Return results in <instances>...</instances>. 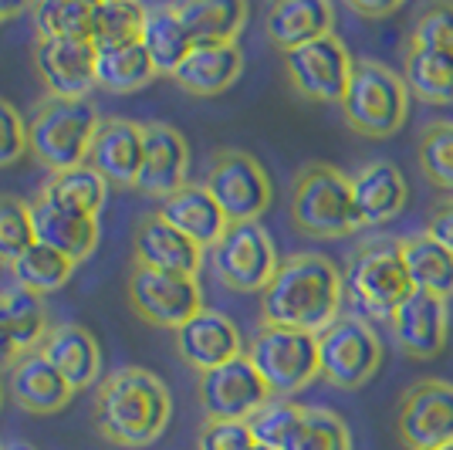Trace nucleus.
<instances>
[{
  "label": "nucleus",
  "instance_id": "f257e3e1",
  "mask_svg": "<svg viewBox=\"0 0 453 450\" xmlns=\"http://www.w3.org/2000/svg\"><path fill=\"white\" fill-rule=\"evenodd\" d=\"M342 271L319 251H302L278 264L274 278L261 291V325H281L319 336L342 319Z\"/></svg>",
  "mask_w": 453,
  "mask_h": 450
},
{
  "label": "nucleus",
  "instance_id": "f03ea898",
  "mask_svg": "<svg viewBox=\"0 0 453 450\" xmlns=\"http://www.w3.org/2000/svg\"><path fill=\"white\" fill-rule=\"evenodd\" d=\"M173 420V400L166 383L142 366H122L98 383L92 403V423L115 447H150Z\"/></svg>",
  "mask_w": 453,
  "mask_h": 450
},
{
  "label": "nucleus",
  "instance_id": "7ed1b4c3",
  "mask_svg": "<svg viewBox=\"0 0 453 450\" xmlns=\"http://www.w3.org/2000/svg\"><path fill=\"white\" fill-rule=\"evenodd\" d=\"M291 224L315 241L356 234L359 221L352 204V176L328 163H304L291 183Z\"/></svg>",
  "mask_w": 453,
  "mask_h": 450
},
{
  "label": "nucleus",
  "instance_id": "20e7f679",
  "mask_svg": "<svg viewBox=\"0 0 453 450\" xmlns=\"http://www.w3.org/2000/svg\"><path fill=\"white\" fill-rule=\"evenodd\" d=\"M410 89L403 75L372 58H356L349 92L342 98V119L365 139H389L406 126Z\"/></svg>",
  "mask_w": 453,
  "mask_h": 450
},
{
  "label": "nucleus",
  "instance_id": "39448f33",
  "mask_svg": "<svg viewBox=\"0 0 453 450\" xmlns=\"http://www.w3.org/2000/svg\"><path fill=\"white\" fill-rule=\"evenodd\" d=\"M342 288L345 299L362 312V319L376 322H393L399 305L416 291L399 241H369L356 247L342 271Z\"/></svg>",
  "mask_w": 453,
  "mask_h": 450
},
{
  "label": "nucleus",
  "instance_id": "423d86ee",
  "mask_svg": "<svg viewBox=\"0 0 453 450\" xmlns=\"http://www.w3.org/2000/svg\"><path fill=\"white\" fill-rule=\"evenodd\" d=\"M98 126H102V119L88 98L85 102L44 98L35 109V115L27 119L31 156L41 167H48V173L81 167V163H88Z\"/></svg>",
  "mask_w": 453,
  "mask_h": 450
},
{
  "label": "nucleus",
  "instance_id": "0eeeda50",
  "mask_svg": "<svg viewBox=\"0 0 453 450\" xmlns=\"http://www.w3.org/2000/svg\"><path fill=\"white\" fill-rule=\"evenodd\" d=\"M244 356L254 362L274 400H291L319 376V336L281 325H261L247 342Z\"/></svg>",
  "mask_w": 453,
  "mask_h": 450
},
{
  "label": "nucleus",
  "instance_id": "6e6552de",
  "mask_svg": "<svg viewBox=\"0 0 453 450\" xmlns=\"http://www.w3.org/2000/svg\"><path fill=\"white\" fill-rule=\"evenodd\" d=\"M203 187L220 204L230 224H254L271 206L274 187L257 156L244 150H217L207 167Z\"/></svg>",
  "mask_w": 453,
  "mask_h": 450
},
{
  "label": "nucleus",
  "instance_id": "1a4fd4ad",
  "mask_svg": "<svg viewBox=\"0 0 453 450\" xmlns=\"http://www.w3.org/2000/svg\"><path fill=\"white\" fill-rule=\"evenodd\" d=\"M382 342L369 319L342 315L319 332V376L335 390H359L379 373Z\"/></svg>",
  "mask_w": 453,
  "mask_h": 450
},
{
  "label": "nucleus",
  "instance_id": "9d476101",
  "mask_svg": "<svg viewBox=\"0 0 453 450\" xmlns=\"http://www.w3.org/2000/svg\"><path fill=\"white\" fill-rule=\"evenodd\" d=\"M210 264L217 282L237 295H261L278 271V247L261 221L230 224L226 234L210 247Z\"/></svg>",
  "mask_w": 453,
  "mask_h": 450
},
{
  "label": "nucleus",
  "instance_id": "9b49d317",
  "mask_svg": "<svg viewBox=\"0 0 453 450\" xmlns=\"http://www.w3.org/2000/svg\"><path fill=\"white\" fill-rule=\"evenodd\" d=\"M126 295L139 319L156 329H180L187 325L196 312H203V288L189 275H166V271H150L133 264Z\"/></svg>",
  "mask_w": 453,
  "mask_h": 450
},
{
  "label": "nucleus",
  "instance_id": "f8f14e48",
  "mask_svg": "<svg viewBox=\"0 0 453 450\" xmlns=\"http://www.w3.org/2000/svg\"><path fill=\"white\" fill-rule=\"evenodd\" d=\"M352 65H356V58L349 55L345 41L339 35H328V38L288 51L284 75H288V85L302 95L304 102L342 105V98L349 92Z\"/></svg>",
  "mask_w": 453,
  "mask_h": 450
},
{
  "label": "nucleus",
  "instance_id": "ddd939ff",
  "mask_svg": "<svg viewBox=\"0 0 453 450\" xmlns=\"http://www.w3.org/2000/svg\"><path fill=\"white\" fill-rule=\"evenodd\" d=\"M396 433L406 450H440L453 444V383L419 379L396 407Z\"/></svg>",
  "mask_w": 453,
  "mask_h": 450
},
{
  "label": "nucleus",
  "instance_id": "4468645a",
  "mask_svg": "<svg viewBox=\"0 0 453 450\" xmlns=\"http://www.w3.org/2000/svg\"><path fill=\"white\" fill-rule=\"evenodd\" d=\"M196 396H200V407L207 413V420H237V423H247L267 400H274L267 383L247 356L200 376Z\"/></svg>",
  "mask_w": 453,
  "mask_h": 450
},
{
  "label": "nucleus",
  "instance_id": "2eb2a0df",
  "mask_svg": "<svg viewBox=\"0 0 453 450\" xmlns=\"http://www.w3.org/2000/svg\"><path fill=\"white\" fill-rule=\"evenodd\" d=\"M98 48L92 41H35V68L48 89V98L85 102L95 81Z\"/></svg>",
  "mask_w": 453,
  "mask_h": 450
},
{
  "label": "nucleus",
  "instance_id": "dca6fc26",
  "mask_svg": "<svg viewBox=\"0 0 453 450\" xmlns=\"http://www.w3.org/2000/svg\"><path fill=\"white\" fill-rule=\"evenodd\" d=\"M389 332L399 353L410 359H436L450 342V301L430 291H413L396 308Z\"/></svg>",
  "mask_w": 453,
  "mask_h": 450
},
{
  "label": "nucleus",
  "instance_id": "f3484780",
  "mask_svg": "<svg viewBox=\"0 0 453 450\" xmlns=\"http://www.w3.org/2000/svg\"><path fill=\"white\" fill-rule=\"evenodd\" d=\"M173 342H176L180 359L200 376L213 373V369H220V366L247 353L234 319H226L224 312H213V308H203L187 325H180L173 332Z\"/></svg>",
  "mask_w": 453,
  "mask_h": 450
},
{
  "label": "nucleus",
  "instance_id": "a211bd4d",
  "mask_svg": "<svg viewBox=\"0 0 453 450\" xmlns=\"http://www.w3.org/2000/svg\"><path fill=\"white\" fill-rule=\"evenodd\" d=\"M189 146L183 132L170 122H146L142 126V169H139V183L146 197L166 200L170 193L183 190L189 183Z\"/></svg>",
  "mask_w": 453,
  "mask_h": 450
},
{
  "label": "nucleus",
  "instance_id": "6ab92c4d",
  "mask_svg": "<svg viewBox=\"0 0 453 450\" xmlns=\"http://www.w3.org/2000/svg\"><path fill=\"white\" fill-rule=\"evenodd\" d=\"M88 167L119 190H135L142 169V122L133 119H102L95 132Z\"/></svg>",
  "mask_w": 453,
  "mask_h": 450
},
{
  "label": "nucleus",
  "instance_id": "aec40b11",
  "mask_svg": "<svg viewBox=\"0 0 453 450\" xmlns=\"http://www.w3.org/2000/svg\"><path fill=\"white\" fill-rule=\"evenodd\" d=\"M133 254L139 268L150 271H166V275H189L196 278L207 251L200 244H193L189 237H183L176 227H170L159 213H146L135 224L133 237Z\"/></svg>",
  "mask_w": 453,
  "mask_h": 450
},
{
  "label": "nucleus",
  "instance_id": "412c9836",
  "mask_svg": "<svg viewBox=\"0 0 453 450\" xmlns=\"http://www.w3.org/2000/svg\"><path fill=\"white\" fill-rule=\"evenodd\" d=\"M4 376H7L11 400L18 403L20 410L38 413V416L61 413L68 403H72V396H75V390L68 386V379L44 359L41 349L20 353L18 362H14Z\"/></svg>",
  "mask_w": 453,
  "mask_h": 450
},
{
  "label": "nucleus",
  "instance_id": "4be33fe9",
  "mask_svg": "<svg viewBox=\"0 0 453 450\" xmlns=\"http://www.w3.org/2000/svg\"><path fill=\"white\" fill-rule=\"evenodd\" d=\"M406 197H410L406 176L389 159H372L352 176V204H356L359 227L389 224L393 217L403 213Z\"/></svg>",
  "mask_w": 453,
  "mask_h": 450
},
{
  "label": "nucleus",
  "instance_id": "5701e85b",
  "mask_svg": "<svg viewBox=\"0 0 453 450\" xmlns=\"http://www.w3.org/2000/svg\"><path fill=\"white\" fill-rule=\"evenodd\" d=\"M332 27L335 7L328 0H278L265 14V35L281 55L335 35Z\"/></svg>",
  "mask_w": 453,
  "mask_h": 450
},
{
  "label": "nucleus",
  "instance_id": "b1692460",
  "mask_svg": "<svg viewBox=\"0 0 453 450\" xmlns=\"http://www.w3.org/2000/svg\"><path fill=\"white\" fill-rule=\"evenodd\" d=\"M156 213L170 227H176L183 237H189L193 244L203 247V251L217 244L226 234V227H230L220 204L210 197V190L203 183H187L183 190L170 193Z\"/></svg>",
  "mask_w": 453,
  "mask_h": 450
},
{
  "label": "nucleus",
  "instance_id": "393cba45",
  "mask_svg": "<svg viewBox=\"0 0 453 450\" xmlns=\"http://www.w3.org/2000/svg\"><path fill=\"white\" fill-rule=\"evenodd\" d=\"M41 353L44 359L55 366L58 373L68 379L72 390H88L98 373H102V349H98V338L78 325V322H61L51 325L48 338L41 342Z\"/></svg>",
  "mask_w": 453,
  "mask_h": 450
},
{
  "label": "nucleus",
  "instance_id": "a878e982",
  "mask_svg": "<svg viewBox=\"0 0 453 450\" xmlns=\"http://www.w3.org/2000/svg\"><path fill=\"white\" fill-rule=\"evenodd\" d=\"M244 72L241 44H193L187 61L176 68L173 81L196 98H213L226 92Z\"/></svg>",
  "mask_w": 453,
  "mask_h": 450
},
{
  "label": "nucleus",
  "instance_id": "bb28decb",
  "mask_svg": "<svg viewBox=\"0 0 453 450\" xmlns=\"http://www.w3.org/2000/svg\"><path fill=\"white\" fill-rule=\"evenodd\" d=\"M31 217H35V237L38 244L55 247L58 254L72 258L81 264L85 258H92L98 247V217H85L75 210H65L48 200H35L31 204Z\"/></svg>",
  "mask_w": 453,
  "mask_h": 450
},
{
  "label": "nucleus",
  "instance_id": "cd10ccee",
  "mask_svg": "<svg viewBox=\"0 0 453 450\" xmlns=\"http://www.w3.org/2000/svg\"><path fill=\"white\" fill-rule=\"evenodd\" d=\"M173 11L183 20L193 44H237L250 14L244 0H189L173 4Z\"/></svg>",
  "mask_w": 453,
  "mask_h": 450
},
{
  "label": "nucleus",
  "instance_id": "c85d7f7f",
  "mask_svg": "<svg viewBox=\"0 0 453 450\" xmlns=\"http://www.w3.org/2000/svg\"><path fill=\"white\" fill-rule=\"evenodd\" d=\"M156 78H159V72H156V65H152V58L142 41L119 44V48H98L95 81H98V89H105L109 95L139 92V89H146Z\"/></svg>",
  "mask_w": 453,
  "mask_h": 450
},
{
  "label": "nucleus",
  "instance_id": "c756f323",
  "mask_svg": "<svg viewBox=\"0 0 453 450\" xmlns=\"http://www.w3.org/2000/svg\"><path fill=\"white\" fill-rule=\"evenodd\" d=\"M109 190L112 187L88 163H81V167L48 173V180L41 187V200L65 206V210H75V213H85V217H98L105 200H109Z\"/></svg>",
  "mask_w": 453,
  "mask_h": 450
},
{
  "label": "nucleus",
  "instance_id": "7c9ffc66",
  "mask_svg": "<svg viewBox=\"0 0 453 450\" xmlns=\"http://www.w3.org/2000/svg\"><path fill=\"white\" fill-rule=\"evenodd\" d=\"M399 251L416 291H430L447 301L453 299V254L447 247H440L426 234H410L399 241Z\"/></svg>",
  "mask_w": 453,
  "mask_h": 450
},
{
  "label": "nucleus",
  "instance_id": "2f4dec72",
  "mask_svg": "<svg viewBox=\"0 0 453 450\" xmlns=\"http://www.w3.org/2000/svg\"><path fill=\"white\" fill-rule=\"evenodd\" d=\"M142 44L150 51L152 65L159 75H176V68L187 61V55L193 51V38L183 27V20L176 18L173 4L163 7H150L146 14V27H142Z\"/></svg>",
  "mask_w": 453,
  "mask_h": 450
},
{
  "label": "nucleus",
  "instance_id": "473e14b6",
  "mask_svg": "<svg viewBox=\"0 0 453 450\" xmlns=\"http://www.w3.org/2000/svg\"><path fill=\"white\" fill-rule=\"evenodd\" d=\"M403 81L410 95L430 105H450L453 102V55L430 51V48H406Z\"/></svg>",
  "mask_w": 453,
  "mask_h": 450
},
{
  "label": "nucleus",
  "instance_id": "72a5a7b5",
  "mask_svg": "<svg viewBox=\"0 0 453 450\" xmlns=\"http://www.w3.org/2000/svg\"><path fill=\"white\" fill-rule=\"evenodd\" d=\"M0 319L7 325V332L14 338L20 353H31L41 349V342L51 332V322H48V305L35 291H24V288H7L0 291Z\"/></svg>",
  "mask_w": 453,
  "mask_h": 450
},
{
  "label": "nucleus",
  "instance_id": "f704fd0d",
  "mask_svg": "<svg viewBox=\"0 0 453 450\" xmlns=\"http://www.w3.org/2000/svg\"><path fill=\"white\" fill-rule=\"evenodd\" d=\"M75 268L78 264L72 258H65V254H58L55 247L35 241L18 261L11 264V278H14L18 288L35 291V295L44 299V295H55L58 288H65L68 278L75 275Z\"/></svg>",
  "mask_w": 453,
  "mask_h": 450
},
{
  "label": "nucleus",
  "instance_id": "c9c22d12",
  "mask_svg": "<svg viewBox=\"0 0 453 450\" xmlns=\"http://www.w3.org/2000/svg\"><path fill=\"white\" fill-rule=\"evenodd\" d=\"M35 41H92V0H41L31 7Z\"/></svg>",
  "mask_w": 453,
  "mask_h": 450
},
{
  "label": "nucleus",
  "instance_id": "e433bc0d",
  "mask_svg": "<svg viewBox=\"0 0 453 450\" xmlns=\"http://www.w3.org/2000/svg\"><path fill=\"white\" fill-rule=\"evenodd\" d=\"M146 14H150V7H142L135 0H95L92 44L95 48H119V44L142 41Z\"/></svg>",
  "mask_w": 453,
  "mask_h": 450
},
{
  "label": "nucleus",
  "instance_id": "4c0bfd02",
  "mask_svg": "<svg viewBox=\"0 0 453 450\" xmlns=\"http://www.w3.org/2000/svg\"><path fill=\"white\" fill-rule=\"evenodd\" d=\"M284 450H352V433L339 413L304 407L302 420L288 437Z\"/></svg>",
  "mask_w": 453,
  "mask_h": 450
},
{
  "label": "nucleus",
  "instance_id": "58836bf2",
  "mask_svg": "<svg viewBox=\"0 0 453 450\" xmlns=\"http://www.w3.org/2000/svg\"><path fill=\"white\" fill-rule=\"evenodd\" d=\"M419 169L423 176L440 190H453V122L450 119H436L419 129L416 143Z\"/></svg>",
  "mask_w": 453,
  "mask_h": 450
},
{
  "label": "nucleus",
  "instance_id": "ea45409f",
  "mask_svg": "<svg viewBox=\"0 0 453 450\" xmlns=\"http://www.w3.org/2000/svg\"><path fill=\"white\" fill-rule=\"evenodd\" d=\"M35 241L38 237H35L31 204L11 193H0V264L11 268Z\"/></svg>",
  "mask_w": 453,
  "mask_h": 450
},
{
  "label": "nucleus",
  "instance_id": "a19ab883",
  "mask_svg": "<svg viewBox=\"0 0 453 450\" xmlns=\"http://www.w3.org/2000/svg\"><path fill=\"white\" fill-rule=\"evenodd\" d=\"M304 407L291 403V400H267L261 410L247 420V427L254 433V440L267 450H284L288 437L295 433L298 420H302Z\"/></svg>",
  "mask_w": 453,
  "mask_h": 450
},
{
  "label": "nucleus",
  "instance_id": "79ce46f5",
  "mask_svg": "<svg viewBox=\"0 0 453 450\" xmlns=\"http://www.w3.org/2000/svg\"><path fill=\"white\" fill-rule=\"evenodd\" d=\"M410 48H430L453 55V4L436 0L416 11V20L410 27Z\"/></svg>",
  "mask_w": 453,
  "mask_h": 450
},
{
  "label": "nucleus",
  "instance_id": "37998d69",
  "mask_svg": "<svg viewBox=\"0 0 453 450\" xmlns=\"http://www.w3.org/2000/svg\"><path fill=\"white\" fill-rule=\"evenodd\" d=\"M196 450H261L247 423L237 420H207L196 437Z\"/></svg>",
  "mask_w": 453,
  "mask_h": 450
},
{
  "label": "nucleus",
  "instance_id": "c03bdc74",
  "mask_svg": "<svg viewBox=\"0 0 453 450\" xmlns=\"http://www.w3.org/2000/svg\"><path fill=\"white\" fill-rule=\"evenodd\" d=\"M31 152V143H27V122L20 119V112L0 98V169L14 167L24 156Z\"/></svg>",
  "mask_w": 453,
  "mask_h": 450
},
{
  "label": "nucleus",
  "instance_id": "a18cd8bd",
  "mask_svg": "<svg viewBox=\"0 0 453 450\" xmlns=\"http://www.w3.org/2000/svg\"><path fill=\"white\" fill-rule=\"evenodd\" d=\"M426 237H434L440 247H447L453 254V197L447 200H440V204L430 210V217H426V230H423Z\"/></svg>",
  "mask_w": 453,
  "mask_h": 450
},
{
  "label": "nucleus",
  "instance_id": "49530a36",
  "mask_svg": "<svg viewBox=\"0 0 453 450\" xmlns=\"http://www.w3.org/2000/svg\"><path fill=\"white\" fill-rule=\"evenodd\" d=\"M349 11H352V14H359V18L379 20V18H389V14H396L399 0H386V4H362V0H352V4H349Z\"/></svg>",
  "mask_w": 453,
  "mask_h": 450
},
{
  "label": "nucleus",
  "instance_id": "de8ad7c7",
  "mask_svg": "<svg viewBox=\"0 0 453 450\" xmlns=\"http://www.w3.org/2000/svg\"><path fill=\"white\" fill-rule=\"evenodd\" d=\"M20 349L14 345V338H11V332H7V325H4V319H0V373H7L14 362H18Z\"/></svg>",
  "mask_w": 453,
  "mask_h": 450
},
{
  "label": "nucleus",
  "instance_id": "09e8293b",
  "mask_svg": "<svg viewBox=\"0 0 453 450\" xmlns=\"http://www.w3.org/2000/svg\"><path fill=\"white\" fill-rule=\"evenodd\" d=\"M24 11H27V4H4V0H0V24H7V20L20 18Z\"/></svg>",
  "mask_w": 453,
  "mask_h": 450
},
{
  "label": "nucleus",
  "instance_id": "8fccbe9b",
  "mask_svg": "<svg viewBox=\"0 0 453 450\" xmlns=\"http://www.w3.org/2000/svg\"><path fill=\"white\" fill-rule=\"evenodd\" d=\"M0 450H38V447L27 444V440H7V444H0Z\"/></svg>",
  "mask_w": 453,
  "mask_h": 450
},
{
  "label": "nucleus",
  "instance_id": "3c124183",
  "mask_svg": "<svg viewBox=\"0 0 453 450\" xmlns=\"http://www.w3.org/2000/svg\"><path fill=\"white\" fill-rule=\"evenodd\" d=\"M0 407H4V383H0Z\"/></svg>",
  "mask_w": 453,
  "mask_h": 450
},
{
  "label": "nucleus",
  "instance_id": "603ef678",
  "mask_svg": "<svg viewBox=\"0 0 453 450\" xmlns=\"http://www.w3.org/2000/svg\"><path fill=\"white\" fill-rule=\"evenodd\" d=\"M440 450H453V444H450V447H440Z\"/></svg>",
  "mask_w": 453,
  "mask_h": 450
}]
</instances>
